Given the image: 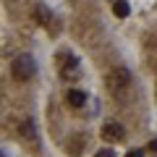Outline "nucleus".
<instances>
[{
    "instance_id": "1",
    "label": "nucleus",
    "mask_w": 157,
    "mask_h": 157,
    "mask_svg": "<svg viewBox=\"0 0 157 157\" xmlns=\"http://www.w3.org/2000/svg\"><path fill=\"white\" fill-rule=\"evenodd\" d=\"M11 71H13V76H16L18 81H29V78H34V73H37V63H34L32 55H18L16 60H13Z\"/></svg>"
},
{
    "instance_id": "2",
    "label": "nucleus",
    "mask_w": 157,
    "mask_h": 157,
    "mask_svg": "<svg viewBox=\"0 0 157 157\" xmlns=\"http://www.w3.org/2000/svg\"><path fill=\"white\" fill-rule=\"evenodd\" d=\"M128 84H131V73L126 71V68H113V71L107 73V89H110L113 94L121 97L128 89Z\"/></svg>"
},
{
    "instance_id": "3",
    "label": "nucleus",
    "mask_w": 157,
    "mask_h": 157,
    "mask_svg": "<svg viewBox=\"0 0 157 157\" xmlns=\"http://www.w3.org/2000/svg\"><path fill=\"white\" fill-rule=\"evenodd\" d=\"M58 68H60L63 78H68V81H73L78 76V60L71 52H58Z\"/></svg>"
},
{
    "instance_id": "4",
    "label": "nucleus",
    "mask_w": 157,
    "mask_h": 157,
    "mask_svg": "<svg viewBox=\"0 0 157 157\" xmlns=\"http://www.w3.org/2000/svg\"><path fill=\"white\" fill-rule=\"evenodd\" d=\"M123 134H126L123 126L115 123V121H110V123L102 126V139H105V141H121V139H123Z\"/></svg>"
},
{
    "instance_id": "5",
    "label": "nucleus",
    "mask_w": 157,
    "mask_h": 157,
    "mask_svg": "<svg viewBox=\"0 0 157 157\" xmlns=\"http://www.w3.org/2000/svg\"><path fill=\"white\" fill-rule=\"evenodd\" d=\"M84 102H86V94H84V92H78V89H71V92H68V105H71V107H84Z\"/></svg>"
},
{
    "instance_id": "6",
    "label": "nucleus",
    "mask_w": 157,
    "mask_h": 157,
    "mask_svg": "<svg viewBox=\"0 0 157 157\" xmlns=\"http://www.w3.org/2000/svg\"><path fill=\"white\" fill-rule=\"evenodd\" d=\"M113 13H115L118 18H126V16L131 13V8H128L126 0H115V3H113Z\"/></svg>"
},
{
    "instance_id": "7",
    "label": "nucleus",
    "mask_w": 157,
    "mask_h": 157,
    "mask_svg": "<svg viewBox=\"0 0 157 157\" xmlns=\"http://www.w3.org/2000/svg\"><path fill=\"white\" fill-rule=\"evenodd\" d=\"M37 13H39L37 18H39V21H42V24H50V11H47L45 6H39V8H37Z\"/></svg>"
},
{
    "instance_id": "8",
    "label": "nucleus",
    "mask_w": 157,
    "mask_h": 157,
    "mask_svg": "<svg viewBox=\"0 0 157 157\" xmlns=\"http://www.w3.org/2000/svg\"><path fill=\"white\" fill-rule=\"evenodd\" d=\"M94 157H115V152H113L110 147H107V149H100V152H97Z\"/></svg>"
},
{
    "instance_id": "9",
    "label": "nucleus",
    "mask_w": 157,
    "mask_h": 157,
    "mask_svg": "<svg viewBox=\"0 0 157 157\" xmlns=\"http://www.w3.org/2000/svg\"><path fill=\"white\" fill-rule=\"evenodd\" d=\"M126 157H144V152H139V149H134V152H128Z\"/></svg>"
},
{
    "instance_id": "10",
    "label": "nucleus",
    "mask_w": 157,
    "mask_h": 157,
    "mask_svg": "<svg viewBox=\"0 0 157 157\" xmlns=\"http://www.w3.org/2000/svg\"><path fill=\"white\" fill-rule=\"evenodd\" d=\"M149 149H152V152H157V139H155V141H149Z\"/></svg>"
}]
</instances>
